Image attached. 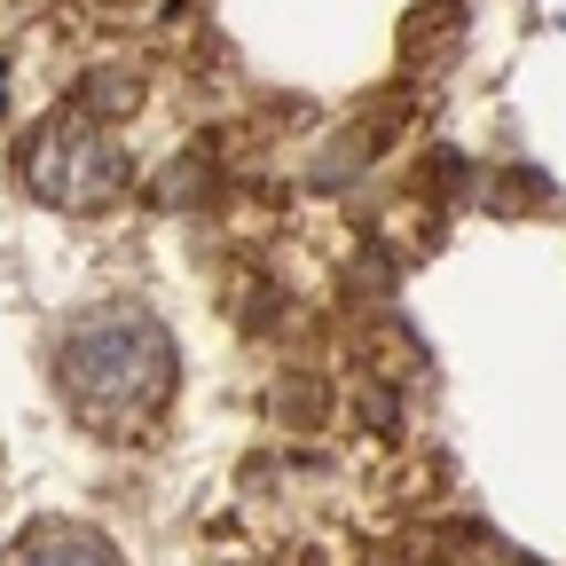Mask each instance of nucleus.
<instances>
[{
	"label": "nucleus",
	"mask_w": 566,
	"mask_h": 566,
	"mask_svg": "<svg viewBox=\"0 0 566 566\" xmlns=\"http://www.w3.org/2000/svg\"><path fill=\"white\" fill-rule=\"evenodd\" d=\"M17 566H126V558L103 535H87V527H48V535H32L17 551Z\"/></svg>",
	"instance_id": "3"
},
{
	"label": "nucleus",
	"mask_w": 566,
	"mask_h": 566,
	"mask_svg": "<svg viewBox=\"0 0 566 566\" xmlns=\"http://www.w3.org/2000/svg\"><path fill=\"white\" fill-rule=\"evenodd\" d=\"M55 378L63 394L80 401L95 424H142V417H158L174 401V338L158 315H142V307H111V315H87L80 331L63 338L55 354Z\"/></svg>",
	"instance_id": "1"
},
{
	"label": "nucleus",
	"mask_w": 566,
	"mask_h": 566,
	"mask_svg": "<svg viewBox=\"0 0 566 566\" xmlns=\"http://www.w3.org/2000/svg\"><path fill=\"white\" fill-rule=\"evenodd\" d=\"M24 181L55 212H103V205L126 197L134 166H126V150L95 118H55V126H40L24 142Z\"/></svg>",
	"instance_id": "2"
}]
</instances>
